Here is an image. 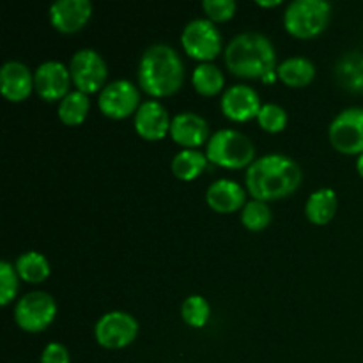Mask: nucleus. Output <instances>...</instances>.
<instances>
[{
    "mask_svg": "<svg viewBox=\"0 0 363 363\" xmlns=\"http://www.w3.org/2000/svg\"><path fill=\"white\" fill-rule=\"evenodd\" d=\"M202 7L211 21H227L236 13L238 4L234 0H204Z\"/></svg>",
    "mask_w": 363,
    "mask_h": 363,
    "instance_id": "30",
    "label": "nucleus"
},
{
    "mask_svg": "<svg viewBox=\"0 0 363 363\" xmlns=\"http://www.w3.org/2000/svg\"><path fill=\"white\" fill-rule=\"evenodd\" d=\"M184 64L179 53L167 43H155L142 53L138 64V84L155 98L170 96L181 87Z\"/></svg>",
    "mask_w": 363,
    "mask_h": 363,
    "instance_id": "3",
    "label": "nucleus"
},
{
    "mask_svg": "<svg viewBox=\"0 0 363 363\" xmlns=\"http://www.w3.org/2000/svg\"><path fill=\"white\" fill-rule=\"evenodd\" d=\"M99 110L110 119H124L138 110L140 103V91L130 80H113L106 84L99 91L98 99Z\"/></svg>",
    "mask_w": 363,
    "mask_h": 363,
    "instance_id": "11",
    "label": "nucleus"
},
{
    "mask_svg": "<svg viewBox=\"0 0 363 363\" xmlns=\"http://www.w3.org/2000/svg\"><path fill=\"white\" fill-rule=\"evenodd\" d=\"M328 137L333 147L344 155H363V106H350L330 123Z\"/></svg>",
    "mask_w": 363,
    "mask_h": 363,
    "instance_id": "8",
    "label": "nucleus"
},
{
    "mask_svg": "<svg viewBox=\"0 0 363 363\" xmlns=\"http://www.w3.org/2000/svg\"><path fill=\"white\" fill-rule=\"evenodd\" d=\"M41 363H71L69 351H67V347L64 344L50 342L43 350Z\"/></svg>",
    "mask_w": 363,
    "mask_h": 363,
    "instance_id": "31",
    "label": "nucleus"
},
{
    "mask_svg": "<svg viewBox=\"0 0 363 363\" xmlns=\"http://www.w3.org/2000/svg\"><path fill=\"white\" fill-rule=\"evenodd\" d=\"M337 84L350 92L363 94V53L347 52L335 62Z\"/></svg>",
    "mask_w": 363,
    "mask_h": 363,
    "instance_id": "19",
    "label": "nucleus"
},
{
    "mask_svg": "<svg viewBox=\"0 0 363 363\" xmlns=\"http://www.w3.org/2000/svg\"><path fill=\"white\" fill-rule=\"evenodd\" d=\"M89 106H91V101H89V96L82 91H69L59 103V113L60 121L64 124H69V126H77V124H82L85 121L89 113Z\"/></svg>",
    "mask_w": 363,
    "mask_h": 363,
    "instance_id": "24",
    "label": "nucleus"
},
{
    "mask_svg": "<svg viewBox=\"0 0 363 363\" xmlns=\"http://www.w3.org/2000/svg\"><path fill=\"white\" fill-rule=\"evenodd\" d=\"M170 124H172V119L158 99L142 101V105L135 112V130L142 138H147V140H160L167 133H170Z\"/></svg>",
    "mask_w": 363,
    "mask_h": 363,
    "instance_id": "14",
    "label": "nucleus"
},
{
    "mask_svg": "<svg viewBox=\"0 0 363 363\" xmlns=\"http://www.w3.org/2000/svg\"><path fill=\"white\" fill-rule=\"evenodd\" d=\"M181 315H183L184 323H188L194 328H202L206 323L209 321L211 315V305L201 294H191L181 305Z\"/></svg>",
    "mask_w": 363,
    "mask_h": 363,
    "instance_id": "26",
    "label": "nucleus"
},
{
    "mask_svg": "<svg viewBox=\"0 0 363 363\" xmlns=\"http://www.w3.org/2000/svg\"><path fill=\"white\" fill-rule=\"evenodd\" d=\"M277 77L289 87H305L314 80L315 66L307 57H287L277 66Z\"/></svg>",
    "mask_w": 363,
    "mask_h": 363,
    "instance_id": "20",
    "label": "nucleus"
},
{
    "mask_svg": "<svg viewBox=\"0 0 363 363\" xmlns=\"http://www.w3.org/2000/svg\"><path fill=\"white\" fill-rule=\"evenodd\" d=\"M337 206H339V201H337L335 191L332 188H319L307 199L305 215L312 223L323 225L335 216Z\"/></svg>",
    "mask_w": 363,
    "mask_h": 363,
    "instance_id": "21",
    "label": "nucleus"
},
{
    "mask_svg": "<svg viewBox=\"0 0 363 363\" xmlns=\"http://www.w3.org/2000/svg\"><path fill=\"white\" fill-rule=\"evenodd\" d=\"M229 71L243 78L272 80L277 73V52L272 39L261 32H241L234 35L223 52Z\"/></svg>",
    "mask_w": 363,
    "mask_h": 363,
    "instance_id": "2",
    "label": "nucleus"
},
{
    "mask_svg": "<svg viewBox=\"0 0 363 363\" xmlns=\"http://www.w3.org/2000/svg\"><path fill=\"white\" fill-rule=\"evenodd\" d=\"M18 272L9 261L0 262V303L6 307L18 293Z\"/></svg>",
    "mask_w": 363,
    "mask_h": 363,
    "instance_id": "29",
    "label": "nucleus"
},
{
    "mask_svg": "<svg viewBox=\"0 0 363 363\" xmlns=\"http://www.w3.org/2000/svg\"><path fill=\"white\" fill-rule=\"evenodd\" d=\"M92 14L91 0H57L50 6V21L64 34L78 32Z\"/></svg>",
    "mask_w": 363,
    "mask_h": 363,
    "instance_id": "15",
    "label": "nucleus"
},
{
    "mask_svg": "<svg viewBox=\"0 0 363 363\" xmlns=\"http://www.w3.org/2000/svg\"><path fill=\"white\" fill-rule=\"evenodd\" d=\"M259 124L269 133H279L287 126V112L279 103H264L259 110Z\"/></svg>",
    "mask_w": 363,
    "mask_h": 363,
    "instance_id": "28",
    "label": "nucleus"
},
{
    "mask_svg": "<svg viewBox=\"0 0 363 363\" xmlns=\"http://www.w3.org/2000/svg\"><path fill=\"white\" fill-rule=\"evenodd\" d=\"M18 275L28 284H39L43 280L48 279L50 275V262L41 252L28 250L18 255L16 262H14Z\"/></svg>",
    "mask_w": 363,
    "mask_h": 363,
    "instance_id": "22",
    "label": "nucleus"
},
{
    "mask_svg": "<svg viewBox=\"0 0 363 363\" xmlns=\"http://www.w3.org/2000/svg\"><path fill=\"white\" fill-rule=\"evenodd\" d=\"M138 323L131 314L123 311L105 312L94 326V337L99 346L106 350H121L135 340Z\"/></svg>",
    "mask_w": 363,
    "mask_h": 363,
    "instance_id": "10",
    "label": "nucleus"
},
{
    "mask_svg": "<svg viewBox=\"0 0 363 363\" xmlns=\"http://www.w3.org/2000/svg\"><path fill=\"white\" fill-rule=\"evenodd\" d=\"M170 137L184 149H195L211 138L208 121L195 112L176 113L170 124Z\"/></svg>",
    "mask_w": 363,
    "mask_h": 363,
    "instance_id": "16",
    "label": "nucleus"
},
{
    "mask_svg": "<svg viewBox=\"0 0 363 363\" xmlns=\"http://www.w3.org/2000/svg\"><path fill=\"white\" fill-rule=\"evenodd\" d=\"M191 84H194L195 91L201 92V94L213 96L223 89V85H225V74L213 62H201L194 69Z\"/></svg>",
    "mask_w": 363,
    "mask_h": 363,
    "instance_id": "25",
    "label": "nucleus"
},
{
    "mask_svg": "<svg viewBox=\"0 0 363 363\" xmlns=\"http://www.w3.org/2000/svg\"><path fill=\"white\" fill-rule=\"evenodd\" d=\"M206 156L211 163L225 169H243L255 162V145L250 138L238 130L215 131L208 140Z\"/></svg>",
    "mask_w": 363,
    "mask_h": 363,
    "instance_id": "4",
    "label": "nucleus"
},
{
    "mask_svg": "<svg viewBox=\"0 0 363 363\" xmlns=\"http://www.w3.org/2000/svg\"><path fill=\"white\" fill-rule=\"evenodd\" d=\"M357 170H358V174L363 177V155H360L357 158Z\"/></svg>",
    "mask_w": 363,
    "mask_h": 363,
    "instance_id": "33",
    "label": "nucleus"
},
{
    "mask_svg": "<svg viewBox=\"0 0 363 363\" xmlns=\"http://www.w3.org/2000/svg\"><path fill=\"white\" fill-rule=\"evenodd\" d=\"M57 303L45 291H32L23 294L14 307V321L21 330L30 333L43 332L53 323Z\"/></svg>",
    "mask_w": 363,
    "mask_h": 363,
    "instance_id": "7",
    "label": "nucleus"
},
{
    "mask_svg": "<svg viewBox=\"0 0 363 363\" xmlns=\"http://www.w3.org/2000/svg\"><path fill=\"white\" fill-rule=\"evenodd\" d=\"M241 222L248 230L266 229L272 222V209L266 202L257 201V199L248 201L243 206V211H241Z\"/></svg>",
    "mask_w": 363,
    "mask_h": 363,
    "instance_id": "27",
    "label": "nucleus"
},
{
    "mask_svg": "<svg viewBox=\"0 0 363 363\" xmlns=\"http://www.w3.org/2000/svg\"><path fill=\"white\" fill-rule=\"evenodd\" d=\"M181 45L190 57L201 62H209L222 52V32L209 18H194L184 25Z\"/></svg>",
    "mask_w": 363,
    "mask_h": 363,
    "instance_id": "6",
    "label": "nucleus"
},
{
    "mask_svg": "<svg viewBox=\"0 0 363 363\" xmlns=\"http://www.w3.org/2000/svg\"><path fill=\"white\" fill-rule=\"evenodd\" d=\"M69 73L71 80L77 85L78 91L91 94V92L99 91L106 85L105 82L108 67H106L101 53L92 48H82L71 57Z\"/></svg>",
    "mask_w": 363,
    "mask_h": 363,
    "instance_id": "9",
    "label": "nucleus"
},
{
    "mask_svg": "<svg viewBox=\"0 0 363 363\" xmlns=\"http://www.w3.org/2000/svg\"><path fill=\"white\" fill-rule=\"evenodd\" d=\"M247 188L257 201H277L293 194L301 183V169L293 158L272 152L255 158L247 169Z\"/></svg>",
    "mask_w": 363,
    "mask_h": 363,
    "instance_id": "1",
    "label": "nucleus"
},
{
    "mask_svg": "<svg viewBox=\"0 0 363 363\" xmlns=\"http://www.w3.org/2000/svg\"><path fill=\"white\" fill-rule=\"evenodd\" d=\"M206 202L209 208L218 213H233L247 204V194L238 181L223 177L209 184L206 191Z\"/></svg>",
    "mask_w": 363,
    "mask_h": 363,
    "instance_id": "18",
    "label": "nucleus"
},
{
    "mask_svg": "<svg viewBox=\"0 0 363 363\" xmlns=\"http://www.w3.org/2000/svg\"><path fill=\"white\" fill-rule=\"evenodd\" d=\"M330 14L332 4L326 0H293L284 13V25L296 38H314L325 30Z\"/></svg>",
    "mask_w": 363,
    "mask_h": 363,
    "instance_id": "5",
    "label": "nucleus"
},
{
    "mask_svg": "<svg viewBox=\"0 0 363 363\" xmlns=\"http://www.w3.org/2000/svg\"><path fill=\"white\" fill-rule=\"evenodd\" d=\"M34 89V74L27 64L7 60L0 69V91L9 101H23Z\"/></svg>",
    "mask_w": 363,
    "mask_h": 363,
    "instance_id": "17",
    "label": "nucleus"
},
{
    "mask_svg": "<svg viewBox=\"0 0 363 363\" xmlns=\"http://www.w3.org/2000/svg\"><path fill=\"white\" fill-rule=\"evenodd\" d=\"M208 162V156L202 155L197 149H181L170 162V169H172L174 176L179 179L191 181L201 176Z\"/></svg>",
    "mask_w": 363,
    "mask_h": 363,
    "instance_id": "23",
    "label": "nucleus"
},
{
    "mask_svg": "<svg viewBox=\"0 0 363 363\" xmlns=\"http://www.w3.org/2000/svg\"><path fill=\"white\" fill-rule=\"evenodd\" d=\"M69 67L60 60H45L34 71V89L46 101L62 99L69 92Z\"/></svg>",
    "mask_w": 363,
    "mask_h": 363,
    "instance_id": "12",
    "label": "nucleus"
},
{
    "mask_svg": "<svg viewBox=\"0 0 363 363\" xmlns=\"http://www.w3.org/2000/svg\"><path fill=\"white\" fill-rule=\"evenodd\" d=\"M220 106H222L223 116L238 121V123H243V121L257 117L262 105L254 87L245 84H234L222 94Z\"/></svg>",
    "mask_w": 363,
    "mask_h": 363,
    "instance_id": "13",
    "label": "nucleus"
},
{
    "mask_svg": "<svg viewBox=\"0 0 363 363\" xmlns=\"http://www.w3.org/2000/svg\"><path fill=\"white\" fill-rule=\"evenodd\" d=\"M257 4L262 7H275L280 6V0H257Z\"/></svg>",
    "mask_w": 363,
    "mask_h": 363,
    "instance_id": "32",
    "label": "nucleus"
}]
</instances>
